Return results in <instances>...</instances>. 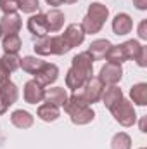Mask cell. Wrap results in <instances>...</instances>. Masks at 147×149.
I'll return each mask as SVG.
<instances>
[{
	"label": "cell",
	"mask_w": 147,
	"mask_h": 149,
	"mask_svg": "<svg viewBox=\"0 0 147 149\" xmlns=\"http://www.w3.org/2000/svg\"><path fill=\"white\" fill-rule=\"evenodd\" d=\"M64 111L69 114L74 125H88L95 118V111L90 108V104L87 102V99L81 95L80 90L73 92L68 97V101L64 104Z\"/></svg>",
	"instance_id": "cell-1"
},
{
	"label": "cell",
	"mask_w": 147,
	"mask_h": 149,
	"mask_svg": "<svg viewBox=\"0 0 147 149\" xmlns=\"http://www.w3.org/2000/svg\"><path fill=\"white\" fill-rule=\"evenodd\" d=\"M109 111L112 113V118L123 127H133L135 121H137V113H135L133 104L128 99H125V97L118 104H114Z\"/></svg>",
	"instance_id": "cell-2"
},
{
	"label": "cell",
	"mask_w": 147,
	"mask_h": 149,
	"mask_svg": "<svg viewBox=\"0 0 147 149\" xmlns=\"http://www.w3.org/2000/svg\"><path fill=\"white\" fill-rule=\"evenodd\" d=\"M19 97V88L14 81L7 80L0 85V114L7 111Z\"/></svg>",
	"instance_id": "cell-3"
},
{
	"label": "cell",
	"mask_w": 147,
	"mask_h": 149,
	"mask_svg": "<svg viewBox=\"0 0 147 149\" xmlns=\"http://www.w3.org/2000/svg\"><path fill=\"white\" fill-rule=\"evenodd\" d=\"M104 88H106L104 83H102L97 76H92V78L83 85V88H81L80 92H81V95L87 99L88 104H95V102H99V101L102 99Z\"/></svg>",
	"instance_id": "cell-4"
},
{
	"label": "cell",
	"mask_w": 147,
	"mask_h": 149,
	"mask_svg": "<svg viewBox=\"0 0 147 149\" xmlns=\"http://www.w3.org/2000/svg\"><path fill=\"white\" fill-rule=\"evenodd\" d=\"M97 78L104 83V87L118 85L119 80L123 78V68H121V64H116V63H106V64L101 68Z\"/></svg>",
	"instance_id": "cell-5"
},
{
	"label": "cell",
	"mask_w": 147,
	"mask_h": 149,
	"mask_svg": "<svg viewBox=\"0 0 147 149\" xmlns=\"http://www.w3.org/2000/svg\"><path fill=\"white\" fill-rule=\"evenodd\" d=\"M23 97L28 104H38L45 99V88L43 85H40L37 80H28L23 87Z\"/></svg>",
	"instance_id": "cell-6"
},
{
	"label": "cell",
	"mask_w": 147,
	"mask_h": 149,
	"mask_svg": "<svg viewBox=\"0 0 147 149\" xmlns=\"http://www.w3.org/2000/svg\"><path fill=\"white\" fill-rule=\"evenodd\" d=\"M71 68L76 70L78 73H81L85 78H92V74H94V59H92V56L85 50V52H80V54H76L73 59H71Z\"/></svg>",
	"instance_id": "cell-7"
},
{
	"label": "cell",
	"mask_w": 147,
	"mask_h": 149,
	"mask_svg": "<svg viewBox=\"0 0 147 149\" xmlns=\"http://www.w3.org/2000/svg\"><path fill=\"white\" fill-rule=\"evenodd\" d=\"M33 76H35V80H37L40 85L47 87V85L55 83V80L59 78V68H57L54 63H47V61H45L43 66H42Z\"/></svg>",
	"instance_id": "cell-8"
},
{
	"label": "cell",
	"mask_w": 147,
	"mask_h": 149,
	"mask_svg": "<svg viewBox=\"0 0 147 149\" xmlns=\"http://www.w3.org/2000/svg\"><path fill=\"white\" fill-rule=\"evenodd\" d=\"M28 31L35 38H42L49 33V26H47V17L43 12H37L31 14V17L28 19Z\"/></svg>",
	"instance_id": "cell-9"
},
{
	"label": "cell",
	"mask_w": 147,
	"mask_h": 149,
	"mask_svg": "<svg viewBox=\"0 0 147 149\" xmlns=\"http://www.w3.org/2000/svg\"><path fill=\"white\" fill-rule=\"evenodd\" d=\"M61 37L66 40V43L69 45V49H74V47H78V45L83 43L85 31H83V28H81L80 23H71V24L66 26V30H64V33Z\"/></svg>",
	"instance_id": "cell-10"
},
{
	"label": "cell",
	"mask_w": 147,
	"mask_h": 149,
	"mask_svg": "<svg viewBox=\"0 0 147 149\" xmlns=\"http://www.w3.org/2000/svg\"><path fill=\"white\" fill-rule=\"evenodd\" d=\"M111 26H112L114 35H118V37H125V35H128V33L133 30V19L130 17V14H126V12H119V14L114 16Z\"/></svg>",
	"instance_id": "cell-11"
},
{
	"label": "cell",
	"mask_w": 147,
	"mask_h": 149,
	"mask_svg": "<svg viewBox=\"0 0 147 149\" xmlns=\"http://www.w3.org/2000/svg\"><path fill=\"white\" fill-rule=\"evenodd\" d=\"M21 26H23V21H21V16L17 12L3 14V17L0 19V28H2L3 35H17Z\"/></svg>",
	"instance_id": "cell-12"
},
{
	"label": "cell",
	"mask_w": 147,
	"mask_h": 149,
	"mask_svg": "<svg viewBox=\"0 0 147 149\" xmlns=\"http://www.w3.org/2000/svg\"><path fill=\"white\" fill-rule=\"evenodd\" d=\"M68 92H66V88L64 87H52V88H45V101L47 102H50V104H54V106H57V108H61V106H64L66 104V101H68Z\"/></svg>",
	"instance_id": "cell-13"
},
{
	"label": "cell",
	"mask_w": 147,
	"mask_h": 149,
	"mask_svg": "<svg viewBox=\"0 0 147 149\" xmlns=\"http://www.w3.org/2000/svg\"><path fill=\"white\" fill-rule=\"evenodd\" d=\"M112 45L107 38H97V40H94L92 43H90V47H88V54L92 56V59L94 61H99V59H104L106 57V54H107V50H109V47Z\"/></svg>",
	"instance_id": "cell-14"
},
{
	"label": "cell",
	"mask_w": 147,
	"mask_h": 149,
	"mask_svg": "<svg viewBox=\"0 0 147 149\" xmlns=\"http://www.w3.org/2000/svg\"><path fill=\"white\" fill-rule=\"evenodd\" d=\"M33 121H35L33 114L24 111V109H16V111H12V114H10V123L16 128H21V130H26V128L33 127Z\"/></svg>",
	"instance_id": "cell-15"
},
{
	"label": "cell",
	"mask_w": 147,
	"mask_h": 149,
	"mask_svg": "<svg viewBox=\"0 0 147 149\" xmlns=\"http://www.w3.org/2000/svg\"><path fill=\"white\" fill-rule=\"evenodd\" d=\"M45 17H47V26H49V33H57L62 30L64 26V14L59 10V9H50L49 12H45Z\"/></svg>",
	"instance_id": "cell-16"
},
{
	"label": "cell",
	"mask_w": 147,
	"mask_h": 149,
	"mask_svg": "<svg viewBox=\"0 0 147 149\" xmlns=\"http://www.w3.org/2000/svg\"><path fill=\"white\" fill-rule=\"evenodd\" d=\"M123 99V92H121V88L118 87V85H109V87H106L104 88V94H102V102H104V106L111 109L114 104H118L119 101Z\"/></svg>",
	"instance_id": "cell-17"
},
{
	"label": "cell",
	"mask_w": 147,
	"mask_h": 149,
	"mask_svg": "<svg viewBox=\"0 0 147 149\" xmlns=\"http://www.w3.org/2000/svg\"><path fill=\"white\" fill-rule=\"evenodd\" d=\"M88 81V78H85L81 73H78L76 70L69 68L68 73H66V87L71 90V92H78L83 88V85Z\"/></svg>",
	"instance_id": "cell-18"
},
{
	"label": "cell",
	"mask_w": 147,
	"mask_h": 149,
	"mask_svg": "<svg viewBox=\"0 0 147 149\" xmlns=\"http://www.w3.org/2000/svg\"><path fill=\"white\" fill-rule=\"evenodd\" d=\"M37 116L42 121L50 123V121H55V120L61 116V111H59L57 106H54V104H50V102H45V104H40V106H38Z\"/></svg>",
	"instance_id": "cell-19"
},
{
	"label": "cell",
	"mask_w": 147,
	"mask_h": 149,
	"mask_svg": "<svg viewBox=\"0 0 147 149\" xmlns=\"http://www.w3.org/2000/svg\"><path fill=\"white\" fill-rule=\"evenodd\" d=\"M87 16H90L92 19H95V21H99V23L104 24L106 19L109 17V9H107L104 3H101V2H92V3L88 5Z\"/></svg>",
	"instance_id": "cell-20"
},
{
	"label": "cell",
	"mask_w": 147,
	"mask_h": 149,
	"mask_svg": "<svg viewBox=\"0 0 147 149\" xmlns=\"http://www.w3.org/2000/svg\"><path fill=\"white\" fill-rule=\"evenodd\" d=\"M130 99L137 106H146L147 104V83L140 81V83L132 85V88H130Z\"/></svg>",
	"instance_id": "cell-21"
},
{
	"label": "cell",
	"mask_w": 147,
	"mask_h": 149,
	"mask_svg": "<svg viewBox=\"0 0 147 149\" xmlns=\"http://www.w3.org/2000/svg\"><path fill=\"white\" fill-rule=\"evenodd\" d=\"M23 47V42L19 35H3L2 38V49L3 54H17Z\"/></svg>",
	"instance_id": "cell-22"
},
{
	"label": "cell",
	"mask_w": 147,
	"mask_h": 149,
	"mask_svg": "<svg viewBox=\"0 0 147 149\" xmlns=\"http://www.w3.org/2000/svg\"><path fill=\"white\" fill-rule=\"evenodd\" d=\"M43 63H45V61H42V59L37 57V56H26V57H23V59H21L19 68H21L23 71H26V73L35 74L38 70L43 66Z\"/></svg>",
	"instance_id": "cell-23"
},
{
	"label": "cell",
	"mask_w": 147,
	"mask_h": 149,
	"mask_svg": "<svg viewBox=\"0 0 147 149\" xmlns=\"http://www.w3.org/2000/svg\"><path fill=\"white\" fill-rule=\"evenodd\" d=\"M50 50H52V56H64L71 49L61 35H55V37H50Z\"/></svg>",
	"instance_id": "cell-24"
},
{
	"label": "cell",
	"mask_w": 147,
	"mask_h": 149,
	"mask_svg": "<svg viewBox=\"0 0 147 149\" xmlns=\"http://www.w3.org/2000/svg\"><path fill=\"white\" fill-rule=\"evenodd\" d=\"M111 149H132V137L126 132H118L111 139Z\"/></svg>",
	"instance_id": "cell-25"
},
{
	"label": "cell",
	"mask_w": 147,
	"mask_h": 149,
	"mask_svg": "<svg viewBox=\"0 0 147 149\" xmlns=\"http://www.w3.org/2000/svg\"><path fill=\"white\" fill-rule=\"evenodd\" d=\"M121 47H123V52L126 56V61H130V59L135 61L137 56H139V52H140V49H142V45H140L139 40H126L125 43H121Z\"/></svg>",
	"instance_id": "cell-26"
},
{
	"label": "cell",
	"mask_w": 147,
	"mask_h": 149,
	"mask_svg": "<svg viewBox=\"0 0 147 149\" xmlns=\"http://www.w3.org/2000/svg\"><path fill=\"white\" fill-rule=\"evenodd\" d=\"M106 61L107 63H116V64H123L126 61V56L123 52L121 45H111L107 54H106Z\"/></svg>",
	"instance_id": "cell-27"
},
{
	"label": "cell",
	"mask_w": 147,
	"mask_h": 149,
	"mask_svg": "<svg viewBox=\"0 0 147 149\" xmlns=\"http://www.w3.org/2000/svg\"><path fill=\"white\" fill-rule=\"evenodd\" d=\"M0 63L3 64V68L9 71V73H14L19 70V64H21V57L17 54H3L0 57Z\"/></svg>",
	"instance_id": "cell-28"
},
{
	"label": "cell",
	"mask_w": 147,
	"mask_h": 149,
	"mask_svg": "<svg viewBox=\"0 0 147 149\" xmlns=\"http://www.w3.org/2000/svg\"><path fill=\"white\" fill-rule=\"evenodd\" d=\"M81 28H83V31H85V35H95V33H99L101 30H102V23H99V21H95V19H92L90 16H85L83 19H81Z\"/></svg>",
	"instance_id": "cell-29"
},
{
	"label": "cell",
	"mask_w": 147,
	"mask_h": 149,
	"mask_svg": "<svg viewBox=\"0 0 147 149\" xmlns=\"http://www.w3.org/2000/svg\"><path fill=\"white\" fill-rule=\"evenodd\" d=\"M33 49L38 56H50L52 50H50V37L45 35L42 38H35V43H33Z\"/></svg>",
	"instance_id": "cell-30"
},
{
	"label": "cell",
	"mask_w": 147,
	"mask_h": 149,
	"mask_svg": "<svg viewBox=\"0 0 147 149\" xmlns=\"http://www.w3.org/2000/svg\"><path fill=\"white\" fill-rule=\"evenodd\" d=\"M17 9L23 10L24 14H35L40 10V2L38 0H17Z\"/></svg>",
	"instance_id": "cell-31"
},
{
	"label": "cell",
	"mask_w": 147,
	"mask_h": 149,
	"mask_svg": "<svg viewBox=\"0 0 147 149\" xmlns=\"http://www.w3.org/2000/svg\"><path fill=\"white\" fill-rule=\"evenodd\" d=\"M0 10L3 14H14L17 10V0H0Z\"/></svg>",
	"instance_id": "cell-32"
},
{
	"label": "cell",
	"mask_w": 147,
	"mask_h": 149,
	"mask_svg": "<svg viewBox=\"0 0 147 149\" xmlns=\"http://www.w3.org/2000/svg\"><path fill=\"white\" fill-rule=\"evenodd\" d=\"M135 63H137L140 68H146V66H147V49L144 47V45H142V49H140V52H139V56H137Z\"/></svg>",
	"instance_id": "cell-33"
},
{
	"label": "cell",
	"mask_w": 147,
	"mask_h": 149,
	"mask_svg": "<svg viewBox=\"0 0 147 149\" xmlns=\"http://www.w3.org/2000/svg\"><path fill=\"white\" fill-rule=\"evenodd\" d=\"M7 80H10V73L3 68V64L0 63V85L3 83V81H7Z\"/></svg>",
	"instance_id": "cell-34"
},
{
	"label": "cell",
	"mask_w": 147,
	"mask_h": 149,
	"mask_svg": "<svg viewBox=\"0 0 147 149\" xmlns=\"http://www.w3.org/2000/svg\"><path fill=\"white\" fill-rule=\"evenodd\" d=\"M146 26H147V21H142V23L139 24V37L142 38V40H147V30H146Z\"/></svg>",
	"instance_id": "cell-35"
},
{
	"label": "cell",
	"mask_w": 147,
	"mask_h": 149,
	"mask_svg": "<svg viewBox=\"0 0 147 149\" xmlns=\"http://www.w3.org/2000/svg\"><path fill=\"white\" fill-rule=\"evenodd\" d=\"M133 5H135L139 10H146L147 9V0H133Z\"/></svg>",
	"instance_id": "cell-36"
},
{
	"label": "cell",
	"mask_w": 147,
	"mask_h": 149,
	"mask_svg": "<svg viewBox=\"0 0 147 149\" xmlns=\"http://www.w3.org/2000/svg\"><path fill=\"white\" fill-rule=\"evenodd\" d=\"M45 2H47L49 5H52L54 9H57L59 5H62V0H45Z\"/></svg>",
	"instance_id": "cell-37"
},
{
	"label": "cell",
	"mask_w": 147,
	"mask_h": 149,
	"mask_svg": "<svg viewBox=\"0 0 147 149\" xmlns=\"http://www.w3.org/2000/svg\"><path fill=\"white\" fill-rule=\"evenodd\" d=\"M3 144H5V135L0 132V146H3Z\"/></svg>",
	"instance_id": "cell-38"
},
{
	"label": "cell",
	"mask_w": 147,
	"mask_h": 149,
	"mask_svg": "<svg viewBox=\"0 0 147 149\" xmlns=\"http://www.w3.org/2000/svg\"><path fill=\"white\" fill-rule=\"evenodd\" d=\"M74 2H78V0H62V3H74Z\"/></svg>",
	"instance_id": "cell-39"
},
{
	"label": "cell",
	"mask_w": 147,
	"mask_h": 149,
	"mask_svg": "<svg viewBox=\"0 0 147 149\" xmlns=\"http://www.w3.org/2000/svg\"><path fill=\"white\" fill-rule=\"evenodd\" d=\"M3 37V33H2V28H0V38Z\"/></svg>",
	"instance_id": "cell-40"
},
{
	"label": "cell",
	"mask_w": 147,
	"mask_h": 149,
	"mask_svg": "<svg viewBox=\"0 0 147 149\" xmlns=\"http://www.w3.org/2000/svg\"><path fill=\"white\" fill-rule=\"evenodd\" d=\"M140 149H146V148H140Z\"/></svg>",
	"instance_id": "cell-41"
}]
</instances>
